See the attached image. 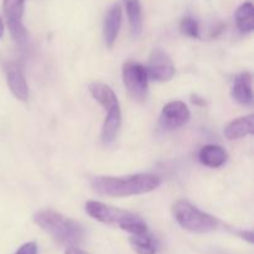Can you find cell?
Returning <instances> with one entry per match:
<instances>
[{"label": "cell", "mask_w": 254, "mask_h": 254, "mask_svg": "<svg viewBox=\"0 0 254 254\" xmlns=\"http://www.w3.org/2000/svg\"><path fill=\"white\" fill-rule=\"evenodd\" d=\"M160 184L161 179L154 174H136L126 178L97 176L91 181L94 191L113 197H127L151 192L156 190Z\"/></svg>", "instance_id": "1"}, {"label": "cell", "mask_w": 254, "mask_h": 254, "mask_svg": "<svg viewBox=\"0 0 254 254\" xmlns=\"http://www.w3.org/2000/svg\"><path fill=\"white\" fill-rule=\"evenodd\" d=\"M34 222L49 233L57 243L68 248H76L86 237L83 226L72 218L54 210L39 211L34 216Z\"/></svg>", "instance_id": "2"}, {"label": "cell", "mask_w": 254, "mask_h": 254, "mask_svg": "<svg viewBox=\"0 0 254 254\" xmlns=\"http://www.w3.org/2000/svg\"><path fill=\"white\" fill-rule=\"evenodd\" d=\"M173 211L179 225L191 232L207 233L217 228L218 221L213 216L198 210L188 200L176 201Z\"/></svg>", "instance_id": "3"}, {"label": "cell", "mask_w": 254, "mask_h": 254, "mask_svg": "<svg viewBox=\"0 0 254 254\" xmlns=\"http://www.w3.org/2000/svg\"><path fill=\"white\" fill-rule=\"evenodd\" d=\"M123 82L131 98L143 102L148 96V72L143 64L128 61L123 66Z\"/></svg>", "instance_id": "4"}, {"label": "cell", "mask_w": 254, "mask_h": 254, "mask_svg": "<svg viewBox=\"0 0 254 254\" xmlns=\"http://www.w3.org/2000/svg\"><path fill=\"white\" fill-rule=\"evenodd\" d=\"M86 211L92 218L99 222L106 223V225H119V227L136 217V215H134L133 212L93 200L86 203Z\"/></svg>", "instance_id": "5"}, {"label": "cell", "mask_w": 254, "mask_h": 254, "mask_svg": "<svg viewBox=\"0 0 254 254\" xmlns=\"http://www.w3.org/2000/svg\"><path fill=\"white\" fill-rule=\"evenodd\" d=\"M25 0H4L2 10L7 21L10 34L19 45H24L27 39V32L22 24Z\"/></svg>", "instance_id": "6"}, {"label": "cell", "mask_w": 254, "mask_h": 254, "mask_svg": "<svg viewBox=\"0 0 254 254\" xmlns=\"http://www.w3.org/2000/svg\"><path fill=\"white\" fill-rule=\"evenodd\" d=\"M148 77L153 81L166 82L170 81L175 74V67L170 56L160 47H155L149 57V64L146 67Z\"/></svg>", "instance_id": "7"}, {"label": "cell", "mask_w": 254, "mask_h": 254, "mask_svg": "<svg viewBox=\"0 0 254 254\" xmlns=\"http://www.w3.org/2000/svg\"><path fill=\"white\" fill-rule=\"evenodd\" d=\"M190 111L181 101H173L165 104L160 114V127L165 130L181 128L190 121Z\"/></svg>", "instance_id": "8"}, {"label": "cell", "mask_w": 254, "mask_h": 254, "mask_svg": "<svg viewBox=\"0 0 254 254\" xmlns=\"http://www.w3.org/2000/svg\"><path fill=\"white\" fill-rule=\"evenodd\" d=\"M5 73L9 88L14 97L20 101H26L29 98V86L24 76L21 66L17 62L10 61L5 64Z\"/></svg>", "instance_id": "9"}, {"label": "cell", "mask_w": 254, "mask_h": 254, "mask_svg": "<svg viewBox=\"0 0 254 254\" xmlns=\"http://www.w3.org/2000/svg\"><path fill=\"white\" fill-rule=\"evenodd\" d=\"M232 97L243 106L253 103V77L250 72H242L236 77L232 86Z\"/></svg>", "instance_id": "10"}, {"label": "cell", "mask_w": 254, "mask_h": 254, "mask_svg": "<svg viewBox=\"0 0 254 254\" xmlns=\"http://www.w3.org/2000/svg\"><path fill=\"white\" fill-rule=\"evenodd\" d=\"M122 126V111L121 106H116L107 111L106 121L103 123V128H102V143L104 145H112L116 141L117 136H118L119 130H121Z\"/></svg>", "instance_id": "11"}, {"label": "cell", "mask_w": 254, "mask_h": 254, "mask_svg": "<svg viewBox=\"0 0 254 254\" xmlns=\"http://www.w3.org/2000/svg\"><path fill=\"white\" fill-rule=\"evenodd\" d=\"M122 19H123V11H122L121 5H113L107 12L106 19H104L103 35L104 41L108 47L113 46L117 37H118L119 30L122 26Z\"/></svg>", "instance_id": "12"}, {"label": "cell", "mask_w": 254, "mask_h": 254, "mask_svg": "<svg viewBox=\"0 0 254 254\" xmlns=\"http://www.w3.org/2000/svg\"><path fill=\"white\" fill-rule=\"evenodd\" d=\"M254 116L241 117L235 119L231 123H228L225 128V136L228 140H235V139L245 138L247 135H252L254 133Z\"/></svg>", "instance_id": "13"}, {"label": "cell", "mask_w": 254, "mask_h": 254, "mask_svg": "<svg viewBox=\"0 0 254 254\" xmlns=\"http://www.w3.org/2000/svg\"><path fill=\"white\" fill-rule=\"evenodd\" d=\"M227 151L222 146L213 145V144L202 146L198 154L201 164L208 168H220L227 161Z\"/></svg>", "instance_id": "14"}, {"label": "cell", "mask_w": 254, "mask_h": 254, "mask_svg": "<svg viewBox=\"0 0 254 254\" xmlns=\"http://www.w3.org/2000/svg\"><path fill=\"white\" fill-rule=\"evenodd\" d=\"M89 92H91L92 97L103 107L104 109L109 111L113 107L118 106V99H117L116 93L113 89L107 84L101 83V82H96V83L89 84Z\"/></svg>", "instance_id": "15"}, {"label": "cell", "mask_w": 254, "mask_h": 254, "mask_svg": "<svg viewBox=\"0 0 254 254\" xmlns=\"http://www.w3.org/2000/svg\"><path fill=\"white\" fill-rule=\"evenodd\" d=\"M128 15L130 31L134 37H138L143 30V16H141L140 0H123Z\"/></svg>", "instance_id": "16"}, {"label": "cell", "mask_w": 254, "mask_h": 254, "mask_svg": "<svg viewBox=\"0 0 254 254\" xmlns=\"http://www.w3.org/2000/svg\"><path fill=\"white\" fill-rule=\"evenodd\" d=\"M236 24L243 34H250L254 29V9L251 1H246L236 11Z\"/></svg>", "instance_id": "17"}, {"label": "cell", "mask_w": 254, "mask_h": 254, "mask_svg": "<svg viewBox=\"0 0 254 254\" xmlns=\"http://www.w3.org/2000/svg\"><path fill=\"white\" fill-rule=\"evenodd\" d=\"M129 242L138 254H156V251H158L155 241L150 235H148V232L144 235L131 236L129 238Z\"/></svg>", "instance_id": "18"}, {"label": "cell", "mask_w": 254, "mask_h": 254, "mask_svg": "<svg viewBox=\"0 0 254 254\" xmlns=\"http://www.w3.org/2000/svg\"><path fill=\"white\" fill-rule=\"evenodd\" d=\"M180 29L183 31V34H185L189 37H192V39L198 37V34H200L197 21L195 19H192V17H185V19H183V21L180 24Z\"/></svg>", "instance_id": "19"}, {"label": "cell", "mask_w": 254, "mask_h": 254, "mask_svg": "<svg viewBox=\"0 0 254 254\" xmlns=\"http://www.w3.org/2000/svg\"><path fill=\"white\" fill-rule=\"evenodd\" d=\"M15 254H37V246L35 242H27L22 245Z\"/></svg>", "instance_id": "20"}, {"label": "cell", "mask_w": 254, "mask_h": 254, "mask_svg": "<svg viewBox=\"0 0 254 254\" xmlns=\"http://www.w3.org/2000/svg\"><path fill=\"white\" fill-rule=\"evenodd\" d=\"M240 235H241V237L245 238V240H247L250 243H253V232L252 231H248V232L247 231H245V232H241Z\"/></svg>", "instance_id": "21"}, {"label": "cell", "mask_w": 254, "mask_h": 254, "mask_svg": "<svg viewBox=\"0 0 254 254\" xmlns=\"http://www.w3.org/2000/svg\"><path fill=\"white\" fill-rule=\"evenodd\" d=\"M64 254H88L87 252H84V251L79 250V248H68V250L66 251V253Z\"/></svg>", "instance_id": "22"}, {"label": "cell", "mask_w": 254, "mask_h": 254, "mask_svg": "<svg viewBox=\"0 0 254 254\" xmlns=\"http://www.w3.org/2000/svg\"><path fill=\"white\" fill-rule=\"evenodd\" d=\"M2 34H4V22H2L1 17H0V37L2 36Z\"/></svg>", "instance_id": "23"}]
</instances>
